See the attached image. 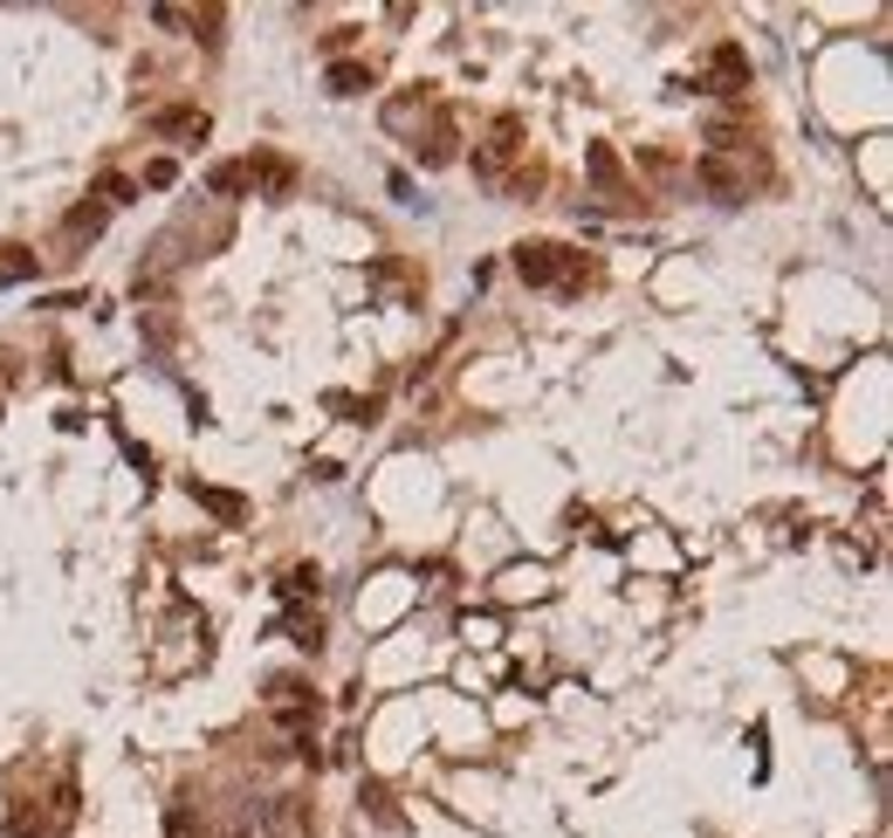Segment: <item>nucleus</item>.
Returning <instances> with one entry per match:
<instances>
[{"instance_id": "nucleus-13", "label": "nucleus", "mask_w": 893, "mask_h": 838, "mask_svg": "<svg viewBox=\"0 0 893 838\" xmlns=\"http://www.w3.org/2000/svg\"><path fill=\"white\" fill-rule=\"evenodd\" d=\"M21 275H35V255H28V248H8V262H0V283H21Z\"/></svg>"}, {"instance_id": "nucleus-2", "label": "nucleus", "mask_w": 893, "mask_h": 838, "mask_svg": "<svg viewBox=\"0 0 893 838\" xmlns=\"http://www.w3.org/2000/svg\"><path fill=\"white\" fill-rule=\"evenodd\" d=\"M262 825H268V838H317V818H310V797H296V791H283V797H268V811H262Z\"/></svg>"}, {"instance_id": "nucleus-15", "label": "nucleus", "mask_w": 893, "mask_h": 838, "mask_svg": "<svg viewBox=\"0 0 893 838\" xmlns=\"http://www.w3.org/2000/svg\"><path fill=\"white\" fill-rule=\"evenodd\" d=\"M96 193H104V199H111V207H124V199H131L138 186H131V180H124V172H104V180H96Z\"/></svg>"}, {"instance_id": "nucleus-16", "label": "nucleus", "mask_w": 893, "mask_h": 838, "mask_svg": "<svg viewBox=\"0 0 893 838\" xmlns=\"http://www.w3.org/2000/svg\"><path fill=\"white\" fill-rule=\"evenodd\" d=\"M69 234H104V207H76L69 214Z\"/></svg>"}, {"instance_id": "nucleus-6", "label": "nucleus", "mask_w": 893, "mask_h": 838, "mask_svg": "<svg viewBox=\"0 0 893 838\" xmlns=\"http://www.w3.org/2000/svg\"><path fill=\"white\" fill-rule=\"evenodd\" d=\"M371 90V62H330V96H365Z\"/></svg>"}, {"instance_id": "nucleus-9", "label": "nucleus", "mask_w": 893, "mask_h": 838, "mask_svg": "<svg viewBox=\"0 0 893 838\" xmlns=\"http://www.w3.org/2000/svg\"><path fill=\"white\" fill-rule=\"evenodd\" d=\"M248 180H262L268 193H289V186H296V172H289L283 159H248Z\"/></svg>"}, {"instance_id": "nucleus-4", "label": "nucleus", "mask_w": 893, "mask_h": 838, "mask_svg": "<svg viewBox=\"0 0 893 838\" xmlns=\"http://www.w3.org/2000/svg\"><path fill=\"white\" fill-rule=\"evenodd\" d=\"M151 131H159V138H207L214 131V117L207 111H193V104H165V111H151Z\"/></svg>"}, {"instance_id": "nucleus-12", "label": "nucleus", "mask_w": 893, "mask_h": 838, "mask_svg": "<svg viewBox=\"0 0 893 838\" xmlns=\"http://www.w3.org/2000/svg\"><path fill=\"white\" fill-rule=\"evenodd\" d=\"M420 159H426V165H447V159H454V124H447V117L433 124V138H426V151H420Z\"/></svg>"}, {"instance_id": "nucleus-11", "label": "nucleus", "mask_w": 893, "mask_h": 838, "mask_svg": "<svg viewBox=\"0 0 893 838\" xmlns=\"http://www.w3.org/2000/svg\"><path fill=\"white\" fill-rule=\"evenodd\" d=\"M207 186H214L220 199H234V193H248V165H214V172H207Z\"/></svg>"}, {"instance_id": "nucleus-17", "label": "nucleus", "mask_w": 893, "mask_h": 838, "mask_svg": "<svg viewBox=\"0 0 893 838\" xmlns=\"http://www.w3.org/2000/svg\"><path fill=\"white\" fill-rule=\"evenodd\" d=\"M8 831H14V838H48V825L35 818V811H14V825H8Z\"/></svg>"}, {"instance_id": "nucleus-10", "label": "nucleus", "mask_w": 893, "mask_h": 838, "mask_svg": "<svg viewBox=\"0 0 893 838\" xmlns=\"http://www.w3.org/2000/svg\"><path fill=\"white\" fill-rule=\"evenodd\" d=\"M289 640H296L302 653H317V646H323V619H317V612H289Z\"/></svg>"}, {"instance_id": "nucleus-1", "label": "nucleus", "mask_w": 893, "mask_h": 838, "mask_svg": "<svg viewBox=\"0 0 893 838\" xmlns=\"http://www.w3.org/2000/svg\"><path fill=\"white\" fill-rule=\"evenodd\" d=\"M564 268H571V248H557V241H523L516 248V275H523L529 289L564 283Z\"/></svg>"}, {"instance_id": "nucleus-14", "label": "nucleus", "mask_w": 893, "mask_h": 838, "mask_svg": "<svg viewBox=\"0 0 893 838\" xmlns=\"http://www.w3.org/2000/svg\"><path fill=\"white\" fill-rule=\"evenodd\" d=\"M592 180H598V186H619V159H611L605 145H592Z\"/></svg>"}, {"instance_id": "nucleus-8", "label": "nucleus", "mask_w": 893, "mask_h": 838, "mask_svg": "<svg viewBox=\"0 0 893 838\" xmlns=\"http://www.w3.org/2000/svg\"><path fill=\"white\" fill-rule=\"evenodd\" d=\"M317 592H323V571H317V564H289V571H283V598L302 605V598H317Z\"/></svg>"}, {"instance_id": "nucleus-5", "label": "nucleus", "mask_w": 893, "mask_h": 838, "mask_svg": "<svg viewBox=\"0 0 893 838\" xmlns=\"http://www.w3.org/2000/svg\"><path fill=\"white\" fill-rule=\"evenodd\" d=\"M193 502H199L207 516H220V523H248V502H241L234 489H199V481H193Z\"/></svg>"}, {"instance_id": "nucleus-7", "label": "nucleus", "mask_w": 893, "mask_h": 838, "mask_svg": "<svg viewBox=\"0 0 893 838\" xmlns=\"http://www.w3.org/2000/svg\"><path fill=\"white\" fill-rule=\"evenodd\" d=\"M701 180L722 193V199H743V193H749V180H743V172H735L729 159H701Z\"/></svg>"}, {"instance_id": "nucleus-3", "label": "nucleus", "mask_w": 893, "mask_h": 838, "mask_svg": "<svg viewBox=\"0 0 893 838\" xmlns=\"http://www.w3.org/2000/svg\"><path fill=\"white\" fill-rule=\"evenodd\" d=\"M708 90H714V96H743V90H749V56H743L735 42H722V48L708 56Z\"/></svg>"}, {"instance_id": "nucleus-18", "label": "nucleus", "mask_w": 893, "mask_h": 838, "mask_svg": "<svg viewBox=\"0 0 893 838\" xmlns=\"http://www.w3.org/2000/svg\"><path fill=\"white\" fill-rule=\"evenodd\" d=\"M172 180H179L172 159H151V165H145V186H172Z\"/></svg>"}]
</instances>
